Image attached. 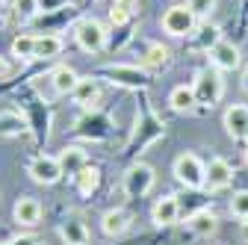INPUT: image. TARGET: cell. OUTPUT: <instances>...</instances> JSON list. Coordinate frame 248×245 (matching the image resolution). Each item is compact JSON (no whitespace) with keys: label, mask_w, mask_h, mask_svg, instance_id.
I'll use <instances>...</instances> for the list:
<instances>
[{"label":"cell","mask_w":248,"mask_h":245,"mask_svg":"<svg viewBox=\"0 0 248 245\" xmlns=\"http://www.w3.org/2000/svg\"><path fill=\"white\" fill-rule=\"evenodd\" d=\"M95 77L109 80L118 89H130V92H145L151 86V71H145L142 65H130V62H115V65H104L95 71Z\"/></svg>","instance_id":"cell-3"},{"label":"cell","mask_w":248,"mask_h":245,"mask_svg":"<svg viewBox=\"0 0 248 245\" xmlns=\"http://www.w3.org/2000/svg\"><path fill=\"white\" fill-rule=\"evenodd\" d=\"M245 142H248V136H245Z\"/></svg>","instance_id":"cell-43"},{"label":"cell","mask_w":248,"mask_h":245,"mask_svg":"<svg viewBox=\"0 0 248 245\" xmlns=\"http://www.w3.org/2000/svg\"><path fill=\"white\" fill-rule=\"evenodd\" d=\"M0 245H6V242H0Z\"/></svg>","instance_id":"cell-42"},{"label":"cell","mask_w":248,"mask_h":245,"mask_svg":"<svg viewBox=\"0 0 248 245\" xmlns=\"http://www.w3.org/2000/svg\"><path fill=\"white\" fill-rule=\"evenodd\" d=\"M177 219H180V198L177 195L166 192V195H160L157 201H154V207H151V222L157 225V228H171Z\"/></svg>","instance_id":"cell-13"},{"label":"cell","mask_w":248,"mask_h":245,"mask_svg":"<svg viewBox=\"0 0 248 245\" xmlns=\"http://www.w3.org/2000/svg\"><path fill=\"white\" fill-rule=\"evenodd\" d=\"M169 107L174 109V112H192L195 107H198V98H195V89L192 86H174L171 92H169Z\"/></svg>","instance_id":"cell-29"},{"label":"cell","mask_w":248,"mask_h":245,"mask_svg":"<svg viewBox=\"0 0 248 245\" xmlns=\"http://www.w3.org/2000/svg\"><path fill=\"white\" fill-rule=\"evenodd\" d=\"M198 24H201V21L195 18V12L186 6V3H174V6H169V9L163 12V18H160L163 33L171 36V39H189V36L195 33V27H198Z\"/></svg>","instance_id":"cell-6"},{"label":"cell","mask_w":248,"mask_h":245,"mask_svg":"<svg viewBox=\"0 0 248 245\" xmlns=\"http://www.w3.org/2000/svg\"><path fill=\"white\" fill-rule=\"evenodd\" d=\"M21 109H24V115H27V121H30V133H33L36 145L42 148V145L50 139V124H53V115H50L47 98H42L39 92H33Z\"/></svg>","instance_id":"cell-5"},{"label":"cell","mask_w":248,"mask_h":245,"mask_svg":"<svg viewBox=\"0 0 248 245\" xmlns=\"http://www.w3.org/2000/svg\"><path fill=\"white\" fill-rule=\"evenodd\" d=\"M166 136V121L154 112V107L148 104V98H142L139 109H136V124H133V133L124 145V157L127 160H139L151 145H157L160 139Z\"/></svg>","instance_id":"cell-1"},{"label":"cell","mask_w":248,"mask_h":245,"mask_svg":"<svg viewBox=\"0 0 248 245\" xmlns=\"http://www.w3.org/2000/svg\"><path fill=\"white\" fill-rule=\"evenodd\" d=\"M65 42L59 33H36V62H53L62 53Z\"/></svg>","instance_id":"cell-25"},{"label":"cell","mask_w":248,"mask_h":245,"mask_svg":"<svg viewBox=\"0 0 248 245\" xmlns=\"http://www.w3.org/2000/svg\"><path fill=\"white\" fill-rule=\"evenodd\" d=\"M186 230H189L192 236H198V239H210L216 230H219V216L207 207V210H198L195 216H189L186 219Z\"/></svg>","instance_id":"cell-21"},{"label":"cell","mask_w":248,"mask_h":245,"mask_svg":"<svg viewBox=\"0 0 248 245\" xmlns=\"http://www.w3.org/2000/svg\"><path fill=\"white\" fill-rule=\"evenodd\" d=\"M6 245H42L36 233H15L12 239H6Z\"/></svg>","instance_id":"cell-35"},{"label":"cell","mask_w":248,"mask_h":245,"mask_svg":"<svg viewBox=\"0 0 248 245\" xmlns=\"http://www.w3.org/2000/svg\"><path fill=\"white\" fill-rule=\"evenodd\" d=\"M133 42V24L127 27H112L109 30V42H107V50H121L124 45Z\"/></svg>","instance_id":"cell-32"},{"label":"cell","mask_w":248,"mask_h":245,"mask_svg":"<svg viewBox=\"0 0 248 245\" xmlns=\"http://www.w3.org/2000/svg\"><path fill=\"white\" fill-rule=\"evenodd\" d=\"M222 124H225V133L231 139H245L248 136V107L245 104H231L225 109Z\"/></svg>","instance_id":"cell-16"},{"label":"cell","mask_w":248,"mask_h":245,"mask_svg":"<svg viewBox=\"0 0 248 245\" xmlns=\"http://www.w3.org/2000/svg\"><path fill=\"white\" fill-rule=\"evenodd\" d=\"M101 230H104V236H109V239L124 236V233L130 230V213L124 210V207H112V210H107L104 216H101Z\"/></svg>","instance_id":"cell-18"},{"label":"cell","mask_w":248,"mask_h":245,"mask_svg":"<svg viewBox=\"0 0 248 245\" xmlns=\"http://www.w3.org/2000/svg\"><path fill=\"white\" fill-rule=\"evenodd\" d=\"M59 239L65 245H89V228L80 216H65L59 222Z\"/></svg>","instance_id":"cell-22"},{"label":"cell","mask_w":248,"mask_h":245,"mask_svg":"<svg viewBox=\"0 0 248 245\" xmlns=\"http://www.w3.org/2000/svg\"><path fill=\"white\" fill-rule=\"evenodd\" d=\"M239 62H242L239 45H233V42H228V39H222L219 45L210 50V65H213V68H219L222 74H225V71H236Z\"/></svg>","instance_id":"cell-14"},{"label":"cell","mask_w":248,"mask_h":245,"mask_svg":"<svg viewBox=\"0 0 248 245\" xmlns=\"http://www.w3.org/2000/svg\"><path fill=\"white\" fill-rule=\"evenodd\" d=\"M71 98H74L77 107H86V109L98 107V101H101V83H98V77L95 74L80 77V83H77V89H74Z\"/></svg>","instance_id":"cell-24"},{"label":"cell","mask_w":248,"mask_h":245,"mask_svg":"<svg viewBox=\"0 0 248 245\" xmlns=\"http://www.w3.org/2000/svg\"><path fill=\"white\" fill-rule=\"evenodd\" d=\"M98 186H101V168L98 166H86L77 177H74V189L83 195V198H92L98 192Z\"/></svg>","instance_id":"cell-30"},{"label":"cell","mask_w":248,"mask_h":245,"mask_svg":"<svg viewBox=\"0 0 248 245\" xmlns=\"http://www.w3.org/2000/svg\"><path fill=\"white\" fill-rule=\"evenodd\" d=\"M77 15H80L77 3H68V6H62V9H53V12L39 15L36 21L42 24V33H59V30H62V27H68Z\"/></svg>","instance_id":"cell-20"},{"label":"cell","mask_w":248,"mask_h":245,"mask_svg":"<svg viewBox=\"0 0 248 245\" xmlns=\"http://www.w3.org/2000/svg\"><path fill=\"white\" fill-rule=\"evenodd\" d=\"M245 163H248V148H245Z\"/></svg>","instance_id":"cell-40"},{"label":"cell","mask_w":248,"mask_h":245,"mask_svg":"<svg viewBox=\"0 0 248 245\" xmlns=\"http://www.w3.org/2000/svg\"><path fill=\"white\" fill-rule=\"evenodd\" d=\"M89 3H98V0H89Z\"/></svg>","instance_id":"cell-41"},{"label":"cell","mask_w":248,"mask_h":245,"mask_svg":"<svg viewBox=\"0 0 248 245\" xmlns=\"http://www.w3.org/2000/svg\"><path fill=\"white\" fill-rule=\"evenodd\" d=\"M242 9H245V12H248V0H242Z\"/></svg>","instance_id":"cell-39"},{"label":"cell","mask_w":248,"mask_h":245,"mask_svg":"<svg viewBox=\"0 0 248 245\" xmlns=\"http://www.w3.org/2000/svg\"><path fill=\"white\" fill-rule=\"evenodd\" d=\"M9 53L18 59L21 65H30V62H36V33H18L12 39V47Z\"/></svg>","instance_id":"cell-28"},{"label":"cell","mask_w":248,"mask_h":245,"mask_svg":"<svg viewBox=\"0 0 248 245\" xmlns=\"http://www.w3.org/2000/svg\"><path fill=\"white\" fill-rule=\"evenodd\" d=\"M71 33H74V45H77L83 53H89V56H98V53L107 50L109 30H107V24L98 21V18H92V15L77 18L74 27H71Z\"/></svg>","instance_id":"cell-2"},{"label":"cell","mask_w":248,"mask_h":245,"mask_svg":"<svg viewBox=\"0 0 248 245\" xmlns=\"http://www.w3.org/2000/svg\"><path fill=\"white\" fill-rule=\"evenodd\" d=\"M30 133V121L24 115V109H0V136L15 139V136H27Z\"/></svg>","instance_id":"cell-23"},{"label":"cell","mask_w":248,"mask_h":245,"mask_svg":"<svg viewBox=\"0 0 248 245\" xmlns=\"http://www.w3.org/2000/svg\"><path fill=\"white\" fill-rule=\"evenodd\" d=\"M219 42H222V30L216 27L213 21H201V24L195 27V33L189 36V47L198 50V53H210Z\"/></svg>","instance_id":"cell-15"},{"label":"cell","mask_w":248,"mask_h":245,"mask_svg":"<svg viewBox=\"0 0 248 245\" xmlns=\"http://www.w3.org/2000/svg\"><path fill=\"white\" fill-rule=\"evenodd\" d=\"M109 133H112V118L98 107L86 109L71 127V136H77L83 142H104V139H109Z\"/></svg>","instance_id":"cell-4"},{"label":"cell","mask_w":248,"mask_h":245,"mask_svg":"<svg viewBox=\"0 0 248 245\" xmlns=\"http://www.w3.org/2000/svg\"><path fill=\"white\" fill-rule=\"evenodd\" d=\"M233 183V166L225 157H210L207 163V180H204V189L207 192H222Z\"/></svg>","instance_id":"cell-11"},{"label":"cell","mask_w":248,"mask_h":245,"mask_svg":"<svg viewBox=\"0 0 248 245\" xmlns=\"http://www.w3.org/2000/svg\"><path fill=\"white\" fill-rule=\"evenodd\" d=\"M192 89H195V98H198V107H216L225 95V80H222V71L219 68H201L192 80Z\"/></svg>","instance_id":"cell-9"},{"label":"cell","mask_w":248,"mask_h":245,"mask_svg":"<svg viewBox=\"0 0 248 245\" xmlns=\"http://www.w3.org/2000/svg\"><path fill=\"white\" fill-rule=\"evenodd\" d=\"M9 71H12V68H9V59H6L3 53H0V80H3V77H9Z\"/></svg>","instance_id":"cell-36"},{"label":"cell","mask_w":248,"mask_h":245,"mask_svg":"<svg viewBox=\"0 0 248 245\" xmlns=\"http://www.w3.org/2000/svg\"><path fill=\"white\" fill-rule=\"evenodd\" d=\"M242 239H248V219L242 222Z\"/></svg>","instance_id":"cell-38"},{"label":"cell","mask_w":248,"mask_h":245,"mask_svg":"<svg viewBox=\"0 0 248 245\" xmlns=\"http://www.w3.org/2000/svg\"><path fill=\"white\" fill-rule=\"evenodd\" d=\"M47 80H50V86H53V95H59V98H65V95H74V89H77V83H80V74L71 68V65H56L50 74H47Z\"/></svg>","instance_id":"cell-19"},{"label":"cell","mask_w":248,"mask_h":245,"mask_svg":"<svg viewBox=\"0 0 248 245\" xmlns=\"http://www.w3.org/2000/svg\"><path fill=\"white\" fill-rule=\"evenodd\" d=\"M171 174L177 183H183L186 189H204V180H207V163L192 154V151H183V154L174 160Z\"/></svg>","instance_id":"cell-7"},{"label":"cell","mask_w":248,"mask_h":245,"mask_svg":"<svg viewBox=\"0 0 248 245\" xmlns=\"http://www.w3.org/2000/svg\"><path fill=\"white\" fill-rule=\"evenodd\" d=\"M27 174H30L33 183H39V186H56V183L65 177V174H62L59 160L50 157V154H36L33 160L27 163Z\"/></svg>","instance_id":"cell-10"},{"label":"cell","mask_w":248,"mask_h":245,"mask_svg":"<svg viewBox=\"0 0 248 245\" xmlns=\"http://www.w3.org/2000/svg\"><path fill=\"white\" fill-rule=\"evenodd\" d=\"M56 160H59V166H62V174L71 177V180L89 166V157H86V151H83L80 145H65V148L56 154Z\"/></svg>","instance_id":"cell-17"},{"label":"cell","mask_w":248,"mask_h":245,"mask_svg":"<svg viewBox=\"0 0 248 245\" xmlns=\"http://www.w3.org/2000/svg\"><path fill=\"white\" fill-rule=\"evenodd\" d=\"M42 216H45V207L33 195H21L15 201V207H12V222H18L21 228H36V225H42Z\"/></svg>","instance_id":"cell-12"},{"label":"cell","mask_w":248,"mask_h":245,"mask_svg":"<svg viewBox=\"0 0 248 245\" xmlns=\"http://www.w3.org/2000/svg\"><path fill=\"white\" fill-rule=\"evenodd\" d=\"M216 3H219V0H186V6L195 12L198 21H210V15L216 12Z\"/></svg>","instance_id":"cell-34"},{"label":"cell","mask_w":248,"mask_h":245,"mask_svg":"<svg viewBox=\"0 0 248 245\" xmlns=\"http://www.w3.org/2000/svg\"><path fill=\"white\" fill-rule=\"evenodd\" d=\"M12 15L21 24H33L42 15V0H12Z\"/></svg>","instance_id":"cell-31"},{"label":"cell","mask_w":248,"mask_h":245,"mask_svg":"<svg viewBox=\"0 0 248 245\" xmlns=\"http://www.w3.org/2000/svg\"><path fill=\"white\" fill-rule=\"evenodd\" d=\"M231 216H236V219H248V189H239V192H233V198H231Z\"/></svg>","instance_id":"cell-33"},{"label":"cell","mask_w":248,"mask_h":245,"mask_svg":"<svg viewBox=\"0 0 248 245\" xmlns=\"http://www.w3.org/2000/svg\"><path fill=\"white\" fill-rule=\"evenodd\" d=\"M154 183H157V171H154L148 163L136 160V163L127 166V171H124V177H121V189H124V195H127V198L139 201V198H145V195L154 189Z\"/></svg>","instance_id":"cell-8"},{"label":"cell","mask_w":248,"mask_h":245,"mask_svg":"<svg viewBox=\"0 0 248 245\" xmlns=\"http://www.w3.org/2000/svg\"><path fill=\"white\" fill-rule=\"evenodd\" d=\"M242 89H245V92H248V68H245V71H242Z\"/></svg>","instance_id":"cell-37"},{"label":"cell","mask_w":248,"mask_h":245,"mask_svg":"<svg viewBox=\"0 0 248 245\" xmlns=\"http://www.w3.org/2000/svg\"><path fill=\"white\" fill-rule=\"evenodd\" d=\"M169 62H171V50L163 42H151L142 53V68L145 71H163V68H169Z\"/></svg>","instance_id":"cell-26"},{"label":"cell","mask_w":248,"mask_h":245,"mask_svg":"<svg viewBox=\"0 0 248 245\" xmlns=\"http://www.w3.org/2000/svg\"><path fill=\"white\" fill-rule=\"evenodd\" d=\"M139 12V0H112L109 3V27H127Z\"/></svg>","instance_id":"cell-27"}]
</instances>
